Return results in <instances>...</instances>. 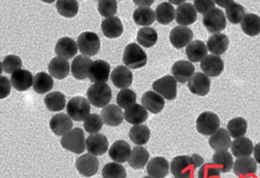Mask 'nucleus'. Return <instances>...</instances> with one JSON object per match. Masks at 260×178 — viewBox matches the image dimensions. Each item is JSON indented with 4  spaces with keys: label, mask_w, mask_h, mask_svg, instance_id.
Returning a JSON list of instances; mask_svg holds the SVG:
<instances>
[{
    "label": "nucleus",
    "mask_w": 260,
    "mask_h": 178,
    "mask_svg": "<svg viewBox=\"0 0 260 178\" xmlns=\"http://www.w3.org/2000/svg\"><path fill=\"white\" fill-rule=\"evenodd\" d=\"M203 163V158L197 154H193L191 156L180 155L173 158L170 164V170L175 177L193 175L194 170L202 167Z\"/></svg>",
    "instance_id": "nucleus-1"
},
{
    "label": "nucleus",
    "mask_w": 260,
    "mask_h": 178,
    "mask_svg": "<svg viewBox=\"0 0 260 178\" xmlns=\"http://www.w3.org/2000/svg\"><path fill=\"white\" fill-rule=\"evenodd\" d=\"M87 97L93 106L104 108L112 100V90L106 83L94 84L88 89Z\"/></svg>",
    "instance_id": "nucleus-2"
},
{
    "label": "nucleus",
    "mask_w": 260,
    "mask_h": 178,
    "mask_svg": "<svg viewBox=\"0 0 260 178\" xmlns=\"http://www.w3.org/2000/svg\"><path fill=\"white\" fill-rule=\"evenodd\" d=\"M123 62L128 68L137 69L147 64V56L138 44L132 43L124 49Z\"/></svg>",
    "instance_id": "nucleus-3"
},
{
    "label": "nucleus",
    "mask_w": 260,
    "mask_h": 178,
    "mask_svg": "<svg viewBox=\"0 0 260 178\" xmlns=\"http://www.w3.org/2000/svg\"><path fill=\"white\" fill-rule=\"evenodd\" d=\"M60 143L63 149L75 154H82L86 148L84 132L81 128H75L63 135Z\"/></svg>",
    "instance_id": "nucleus-4"
},
{
    "label": "nucleus",
    "mask_w": 260,
    "mask_h": 178,
    "mask_svg": "<svg viewBox=\"0 0 260 178\" xmlns=\"http://www.w3.org/2000/svg\"><path fill=\"white\" fill-rule=\"evenodd\" d=\"M220 121L218 116L214 113H202L196 120L198 132L204 135H212L220 129Z\"/></svg>",
    "instance_id": "nucleus-5"
},
{
    "label": "nucleus",
    "mask_w": 260,
    "mask_h": 178,
    "mask_svg": "<svg viewBox=\"0 0 260 178\" xmlns=\"http://www.w3.org/2000/svg\"><path fill=\"white\" fill-rule=\"evenodd\" d=\"M90 104L83 97H75L69 100L67 106L68 116L75 121H82L87 118L90 113Z\"/></svg>",
    "instance_id": "nucleus-6"
},
{
    "label": "nucleus",
    "mask_w": 260,
    "mask_h": 178,
    "mask_svg": "<svg viewBox=\"0 0 260 178\" xmlns=\"http://www.w3.org/2000/svg\"><path fill=\"white\" fill-rule=\"evenodd\" d=\"M77 44L80 51L85 56H93L100 52L101 42L93 32H84L79 36Z\"/></svg>",
    "instance_id": "nucleus-7"
},
{
    "label": "nucleus",
    "mask_w": 260,
    "mask_h": 178,
    "mask_svg": "<svg viewBox=\"0 0 260 178\" xmlns=\"http://www.w3.org/2000/svg\"><path fill=\"white\" fill-rule=\"evenodd\" d=\"M203 24L208 31L217 33L226 27V17L221 9L214 8L211 12L204 15Z\"/></svg>",
    "instance_id": "nucleus-8"
},
{
    "label": "nucleus",
    "mask_w": 260,
    "mask_h": 178,
    "mask_svg": "<svg viewBox=\"0 0 260 178\" xmlns=\"http://www.w3.org/2000/svg\"><path fill=\"white\" fill-rule=\"evenodd\" d=\"M153 88L167 100H173L177 95V81L173 76H166L155 81Z\"/></svg>",
    "instance_id": "nucleus-9"
},
{
    "label": "nucleus",
    "mask_w": 260,
    "mask_h": 178,
    "mask_svg": "<svg viewBox=\"0 0 260 178\" xmlns=\"http://www.w3.org/2000/svg\"><path fill=\"white\" fill-rule=\"evenodd\" d=\"M111 66L109 62L97 59L91 64L88 77L94 83H106L109 80Z\"/></svg>",
    "instance_id": "nucleus-10"
},
{
    "label": "nucleus",
    "mask_w": 260,
    "mask_h": 178,
    "mask_svg": "<svg viewBox=\"0 0 260 178\" xmlns=\"http://www.w3.org/2000/svg\"><path fill=\"white\" fill-rule=\"evenodd\" d=\"M76 167L80 174L86 177H90L96 174L100 168V161L92 154H86L77 158Z\"/></svg>",
    "instance_id": "nucleus-11"
},
{
    "label": "nucleus",
    "mask_w": 260,
    "mask_h": 178,
    "mask_svg": "<svg viewBox=\"0 0 260 178\" xmlns=\"http://www.w3.org/2000/svg\"><path fill=\"white\" fill-rule=\"evenodd\" d=\"M188 87L192 94L205 96L211 88V80L205 73H196L188 82Z\"/></svg>",
    "instance_id": "nucleus-12"
},
{
    "label": "nucleus",
    "mask_w": 260,
    "mask_h": 178,
    "mask_svg": "<svg viewBox=\"0 0 260 178\" xmlns=\"http://www.w3.org/2000/svg\"><path fill=\"white\" fill-rule=\"evenodd\" d=\"M192 30L185 26H177L170 32V40L173 47L181 49L188 45L192 41Z\"/></svg>",
    "instance_id": "nucleus-13"
},
{
    "label": "nucleus",
    "mask_w": 260,
    "mask_h": 178,
    "mask_svg": "<svg viewBox=\"0 0 260 178\" xmlns=\"http://www.w3.org/2000/svg\"><path fill=\"white\" fill-rule=\"evenodd\" d=\"M86 149L93 155H103L109 149L107 137L103 134H92L86 141Z\"/></svg>",
    "instance_id": "nucleus-14"
},
{
    "label": "nucleus",
    "mask_w": 260,
    "mask_h": 178,
    "mask_svg": "<svg viewBox=\"0 0 260 178\" xmlns=\"http://www.w3.org/2000/svg\"><path fill=\"white\" fill-rule=\"evenodd\" d=\"M224 64L219 56L208 55L201 62V68L209 77H217L223 72Z\"/></svg>",
    "instance_id": "nucleus-15"
},
{
    "label": "nucleus",
    "mask_w": 260,
    "mask_h": 178,
    "mask_svg": "<svg viewBox=\"0 0 260 178\" xmlns=\"http://www.w3.org/2000/svg\"><path fill=\"white\" fill-rule=\"evenodd\" d=\"M176 22L181 26L187 27L196 22L197 19V11L191 3H184L178 6L176 10Z\"/></svg>",
    "instance_id": "nucleus-16"
},
{
    "label": "nucleus",
    "mask_w": 260,
    "mask_h": 178,
    "mask_svg": "<svg viewBox=\"0 0 260 178\" xmlns=\"http://www.w3.org/2000/svg\"><path fill=\"white\" fill-rule=\"evenodd\" d=\"M111 80L116 88L126 89L133 82V74L127 67L118 65L112 71Z\"/></svg>",
    "instance_id": "nucleus-17"
},
{
    "label": "nucleus",
    "mask_w": 260,
    "mask_h": 178,
    "mask_svg": "<svg viewBox=\"0 0 260 178\" xmlns=\"http://www.w3.org/2000/svg\"><path fill=\"white\" fill-rule=\"evenodd\" d=\"M172 73L177 82L185 83L189 81L194 74V66L191 62L188 61H177L173 65Z\"/></svg>",
    "instance_id": "nucleus-18"
},
{
    "label": "nucleus",
    "mask_w": 260,
    "mask_h": 178,
    "mask_svg": "<svg viewBox=\"0 0 260 178\" xmlns=\"http://www.w3.org/2000/svg\"><path fill=\"white\" fill-rule=\"evenodd\" d=\"M170 164L162 157H155L149 161L147 166L148 174L153 178H165L169 173Z\"/></svg>",
    "instance_id": "nucleus-19"
},
{
    "label": "nucleus",
    "mask_w": 260,
    "mask_h": 178,
    "mask_svg": "<svg viewBox=\"0 0 260 178\" xmlns=\"http://www.w3.org/2000/svg\"><path fill=\"white\" fill-rule=\"evenodd\" d=\"M101 117L104 123L108 126H116L122 123L124 114L119 106L109 104L102 110Z\"/></svg>",
    "instance_id": "nucleus-20"
},
{
    "label": "nucleus",
    "mask_w": 260,
    "mask_h": 178,
    "mask_svg": "<svg viewBox=\"0 0 260 178\" xmlns=\"http://www.w3.org/2000/svg\"><path fill=\"white\" fill-rule=\"evenodd\" d=\"M132 150L131 146L127 141L124 140H118L115 141L111 146L109 155L113 161L116 162L124 163L128 161Z\"/></svg>",
    "instance_id": "nucleus-21"
},
{
    "label": "nucleus",
    "mask_w": 260,
    "mask_h": 178,
    "mask_svg": "<svg viewBox=\"0 0 260 178\" xmlns=\"http://www.w3.org/2000/svg\"><path fill=\"white\" fill-rule=\"evenodd\" d=\"M50 127L57 135H65L71 132L73 122L65 114H57L51 118Z\"/></svg>",
    "instance_id": "nucleus-22"
},
{
    "label": "nucleus",
    "mask_w": 260,
    "mask_h": 178,
    "mask_svg": "<svg viewBox=\"0 0 260 178\" xmlns=\"http://www.w3.org/2000/svg\"><path fill=\"white\" fill-rule=\"evenodd\" d=\"M33 82L34 78L28 70H18L11 76L12 85L19 91H25L31 88Z\"/></svg>",
    "instance_id": "nucleus-23"
},
{
    "label": "nucleus",
    "mask_w": 260,
    "mask_h": 178,
    "mask_svg": "<svg viewBox=\"0 0 260 178\" xmlns=\"http://www.w3.org/2000/svg\"><path fill=\"white\" fill-rule=\"evenodd\" d=\"M209 145L216 152L228 151L232 145L229 132L223 128L219 129L210 137Z\"/></svg>",
    "instance_id": "nucleus-24"
},
{
    "label": "nucleus",
    "mask_w": 260,
    "mask_h": 178,
    "mask_svg": "<svg viewBox=\"0 0 260 178\" xmlns=\"http://www.w3.org/2000/svg\"><path fill=\"white\" fill-rule=\"evenodd\" d=\"M92 60L87 56L80 55L74 58L71 65L73 76L79 80H84L88 77Z\"/></svg>",
    "instance_id": "nucleus-25"
},
{
    "label": "nucleus",
    "mask_w": 260,
    "mask_h": 178,
    "mask_svg": "<svg viewBox=\"0 0 260 178\" xmlns=\"http://www.w3.org/2000/svg\"><path fill=\"white\" fill-rule=\"evenodd\" d=\"M229 39L224 33H214L210 37L207 42V47L210 53L216 56L222 55L228 50Z\"/></svg>",
    "instance_id": "nucleus-26"
},
{
    "label": "nucleus",
    "mask_w": 260,
    "mask_h": 178,
    "mask_svg": "<svg viewBox=\"0 0 260 178\" xmlns=\"http://www.w3.org/2000/svg\"><path fill=\"white\" fill-rule=\"evenodd\" d=\"M141 102L144 108L153 114H158L160 112L165 105L164 97L160 94L152 91L144 93Z\"/></svg>",
    "instance_id": "nucleus-27"
},
{
    "label": "nucleus",
    "mask_w": 260,
    "mask_h": 178,
    "mask_svg": "<svg viewBox=\"0 0 260 178\" xmlns=\"http://www.w3.org/2000/svg\"><path fill=\"white\" fill-rule=\"evenodd\" d=\"M78 51L77 43L71 38L64 37L60 38L55 47V52L59 57L71 59Z\"/></svg>",
    "instance_id": "nucleus-28"
},
{
    "label": "nucleus",
    "mask_w": 260,
    "mask_h": 178,
    "mask_svg": "<svg viewBox=\"0 0 260 178\" xmlns=\"http://www.w3.org/2000/svg\"><path fill=\"white\" fill-rule=\"evenodd\" d=\"M187 57L191 62H202L208 56V47L203 41L196 40L191 41L185 49Z\"/></svg>",
    "instance_id": "nucleus-29"
},
{
    "label": "nucleus",
    "mask_w": 260,
    "mask_h": 178,
    "mask_svg": "<svg viewBox=\"0 0 260 178\" xmlns=\"http://www.w3.org/2000/svg\"><path fill=\"white\" fill-rule=\"evenodd\" d=\"M253 150L252 141L246 137L236 138L231 145L233 155L237 158L249 157L252 155Z\"/></svg>",
    "instance_id": "nucleus-30"
},
{
    "label": "nucleus",
    "mask_w": 260,
    "mask_h": 178,
    "mask_svg": "<svg viewBox=\"0 0 260 178\" xmlns=\"http://www.w3.org/2000/svg\"><path fill=\"white\" fill-rule=\"evenodd\" d=\"M48 71L51 76L57 79H65L70 73V63L68 59L62 57L54 58L48 65Z\"/></svg>",
    "instance_id": "nucleus-31"
},
{
    "label": "nucleus",
    "mask_w": 260,
    "mask_h": 178,
    "mask_svg": "<svg viewBox=\"0 0 260 178\" xmlns=\"http://www.w3.org/2000/svg\"><path fill=\"white\" fill-rule=\"evenodd\" d=\"M124 118L131 124L141 125L148 118V113L145 108L135 103L125 110Z\"/></svg>",
    "instance_id": "nucleus-32"
},
{
    "label": "nucleus",
    "mask_w": 260,
    "mask_h": 178,
    "mask_svg": "<svg viewBox=\"0 0 260 178\" xmlns=\"http://www.w3.org/2000/svg\"><path fill=\"white\" fill-rule=\"evenodd\" d=\"M102 30L106 38H116L122 34L124 27L118 17H111L102 22Z\"/></svg>",
    "instance_id": "nucleus-33"
},
{
    "label": "nucleus",
    "mask_w": 260,
    "mask_h": 178,
    "mask_svg": "<svg viewBox=\"0 0 260 178\" xmlns=\"http://www.w3.org/2000/svg\"><path fill=\"white\" fill-rule=\"evenodd\" d=\"M234 172L237 176L254 174L257 170L256 161L251 158H237L234 164Z\"/></svg>",
    "instance_id": "nucleus-34"
},
{
    "label": "nucleus",
    "mask_w": 260,
    "mask_h": 178,
    "mask_svg": "<svg viewBox=\"0 0 260 178\" xmlns=\"http://www.w3.org/2000/svg\"><path fill=\"white\" fill-rule=\"evenodd\" d=\"M150 158V154L145 148L142 146H135L132 150L128 164L132 168L142 169L147 164Z\"/></svg>",
    "instance_id": "nucleus-35"
},
{
    "label": "nucleus",
    "mask_w": 260,
    "mask_h": 178,
    "mask_svg": "<svg viewBox=\"0 0 260 178\" xmlns=\"http://www.w3.org/2000/svg\"><path fill=\"white\" fill-rule=\"evenodd\" d=\"M156 19L162 24H168L176 18V10L174 6L168 2L161 3L156 8Z\"/></svg>",
    "instance_id": "nucleus-36"
},
{
    "label": "nucleus",
    "mask_w": 260,
    "mask_h": 178,
    "mask_svg": "<svg viewBox=\"0 0 260 178\" xmlns=\"http://www.w3.org/2000/svg\"><path fill=\"white\" fill-rule=\"evenodd\" d=\"M241 27L248 36L254 37L259 34L260 17L255 14H247L242 21Z\"/></svg>",
    "instance_id": "nucleus-37"
},
{
    "label": "nucleus",
    "mask_w": 260,
    "mask_h": 178,
    "mask_svg": "<svg viewBox=\"0 0 260 178\" xmlns=\"http://www.w3.org/2000/svg\"><path fill=\"white\" fill-rule=\"evenodd\" d=\"M53 86H54V80L48 73H39L35 76L33 88L38 94H45L51 91Z\"/></svg>",
    "instance_id": "nucleus-38"
},
{
    "label": "nucleus",
    "mask_w": 260,
    "mask_h": 178,
    "mask_svg": "<svg viewBox=\"0 0 260 178\" xmlns=\"http://www.w3.org/2000/svg\"><path fill=\"white\" fill-rule=\"evenodd\" d=\"M129 137L135 144L139 145V146L147 144V141L150 139V129L146 125H136L130 129Z\"/></svg>",
    "instance_id": "nucleus-39"
},
{
    "label": "nucleus",
    "mask_w": 260,
    "mask_h": 178,
    "mask_svg": "<svg viewBox=\"0 0 260 178\" xmlns=\"http://www.w3.org/2000/svg\"><path fill=\"white\" fill-rule=\"evenodd\" d=\"M213 164L220 169L221 173H226L234 167L232 155L228 151L217 152L213 155Z\"/></svg>",
    "instance_id": "nucleus-40"
},
{
    "label": "nucleus",
    "mask_w": 260,
    "mask_h": 178,
    "mask_svg": "<svg viewBox=\"0 0 260 178\" xmlns=\"http://www.w3.org/2000/svg\"><path fill=\"white\" fill-rule=\"evenodd\" d=\"M133 18L135 23L141 26L150 25L156 19L153 9L145 6L138 8L134 12Z\"/></svg>",
    "instance_id": "nucleus-41"
},
{
    "label": "nucleus",
    "mask_w": 260,
    "mask_h": 178,
    "mask_svg": "<svg viewBox=\"0 0 260 178\" xmlns=\"http://www.w3.org/2000/svg\"><path fill=\"white\" fill-rule=\"evenodd\" d=\"M228 132L234 138L244 137L247 131V122L243 117H237L228 122L226 126Z\"/></svg>",
    "instance_id": "nucleus-42"
},
{
    "label": "nucleus",
    "mask_w": 260,
    "mask_h": 178,
    "mask_svg": "<svg viewBox=\"0 0 260 178\" xmlns=\"http://www.w3.org/2000/svg\"><path fill=\"white\" fill-rule=\"evenodd\" d=\"M45 103L47 108L51 111H60L66 106V98L63 93L59 91L49 93L45 97Z\"/></svg>",
    "instance_id": "nucleus-43"
},
{
    "label": "nucleus",
    "mask_w": 260,
    "mask_h": 178,
    "mask_svg": "<svg viewBox=\"0 0 260 178\" xmlns=\"http://www.w3.org/2000/svg\"><path fill=\"white\" fill-rule=\"evenodd\" d=\"M56 7L59 14L65 18H74L78 13L79 3L76 0H58Z\"/></svg>",
    "instance_id": "nucleus-44"
},
{
    "label": "nucleus",
    "mask_w": 260,
    "mask_h": 178,
    "mask_svg": "<svg viewBox=\"0 0 260 178\" xmlns=\"http://www.w3.org/2000/svg\"><path fill=\"white\" fill-rule=\"evenodd\" d=\"M158 39L157 32L152 27H143L138 33V43L143 47L150 48L156 44Z\"/></svg>",
    "instance_id": "nucleus-45"
},
{
    "label": "nucleus",
    "mask_w": 260,
    "mask_h": 178,
    "mask_svg": "<svg viewBox=\"0 0 260 178\" xmlns=\"http://www.w3.org/2000/svg\"><path fill=\"white\" fill-rule=\"evenodd\" d=\"M226 18L229 20L230 22L232 24H237L242 22L246 12H245L244 8L241 5L231 1L230 4L226 8Z\"/></svg>",
    "instance_id": "nucleus-46"
},
{
    "label": "nucleus",
    "mask_w": 260,
    "mask_h": 178,
    "mask_svg": "<svg viewBox=\"0 0 260 178\" xmlns=\"http://www.w3.org/2000/svg\"><path fill=\"white\" fill-rule=\"evenodd\" d=\"M103 178H126L125 168L121 164L112 162L106 164L102 171Z\"/></svg>",
    "instance_id": "nucleus-47"
},
{
    "label": "nucleus",
    "mask_w": 260,
    "mask_h": 178,
    "mask_svg": "<svg viewBox=\"0 0 260 178\" xmlns=\"http://www.w3.org/2000/svg\"><path fill=\"white\" fill-rule=\"evenodd\" d=\"M136 100V93L128 88L121 90L117 95V103L124 109H127L132 105L135 104Z\"/></svg>",
    "instance_id": "nucleus-48"
},
{
    "label": "nucleus",
    "mask_w": 260,
    "mask_h": 178,
    "mask_svg": "<svg viewBox=\"0 0 260 178\" xmlns=\"http://www.w3.org/2000/svg\"><path fill=\"white\" fill-rule=\"evenodd\" d=\"M103 120L99 114H92L88 116L87 118L84 120L83 126L86 132L91 135L97 133L101 130L103 127Z\"/></svg>",
    "instance_id": "nucleus-49"
},
{
    "label": "nucleus",
    "mask_w": 260,
    "mask_h": 178,
    "mask_svg": "<svg viewBox=\"0 0 260 178\" xmlns=\"http://www.w3.org/2000/svg\"><path fill=\"white\" fill-rule=\"evenodd\" d=\"M22 61L20 57L16 55H9L3 61V71L8 74L14 73L22 68Z\"/></svg>",
    "instance_id": "nucleus-50"
},
{
    "label": "nucleus",
    "mask_w": 260,
    "mask_h": 178,
    "mask_svg": "<svg viewBox=\"0 0 260 178\" xmlns=\"http://www.w3.org/2000/svg\"><path fill=\"white\" fill-rule=\"evenodd\" d=\"M98 10L102 16L111 18L116 14L118 3L115 0H100L98 3Z\"/></svg>",
    "instance_id": "nucleus-51"
},
{
    "label": "nucleus",
    "mask_w": 260,
    "mask_h": 178,
    "mask_svg": "<svg viewBox=\"0 0 260 178\" xmlns=\"http://www.w3.org/2000/svg\"><path fill=\"white\" fill-rule=\"evenodd\" d=\"M220 169L213 163L204 164L199 169L198 173L199 178H219L220 176Z\"/></svg>",
    "instance_id": "nucleus-52"
},
{
    "label": "nucleus",
    "mask_w": 260,
    "mask_h": 178,
    "mask_svg": "<svg viewBox=\"0 0 260 178\" xmlns=\"http://www.w3.org/2000/svg\"><path fill=\"white\" fill-rule=\"evenodd\" d=\"M194 7L198 12L205 15L215 8V3L211 0H194Z\"/></svg>",
    "instance_id": "nucleus-53"
},
{
    "label": "nucleus",
    "mask_w": 260,
    "mask_h": 178,
    "mask_svg": "<svg viewBox=\"0 0 260 178\" xmlns=\"http://www.w3.org/2000/svg\"><path fill=\"white\" fill-rule=\"evenodd\" d=\"M11 91V84L10 80L5 76H2L0 78V98L4 99L8 97Z\"/></svg>",
    "instance_id": "nucleus-54"
},
{
    "label": "nucleus",
    "mask_w": 260,
    "mask_h": 178,
    "mask_svg": "<svg viewBox=\"0 0 260 178\" xmlns=\"http://www.w3.org/2000/svg\"><path fill=\"white\" fill-rule=\"evenodd\" d=\"M253 155L255 161L260 164V143L255 145L254 147Z\"/></svg>",
    "instance_id": "nucleus-55"
},
{
    "label": "nucleus",
    "mask_w": 260,
    "mask_h": 178,
    "mask_svg": "<svg viewBox=\"0 0 260 178\" xmlns=\"http://www.w3.org/2000/svg\"><path fill=\"white\" fill-rule=\"evenodd\" d=\"M231 0H222V1H217L215 2V3H217L218 6H220V7L225 8L226 9V6L230 4Z\"/></svg>",
    "instance_id": "nucleus-56"
},
{
    "label": "nucleus",
    "mask_w": 260,
    "mask_h": 178,
    "mask_svg": "<svg viewBox=\"0 0 260 178\" xmlns=\"http://www.w3.org/2000/svg\"><path fill=\"white\" fill-rule=\"evenodd\" d=\"M175 178H193V175H185V176H179Z\"/></svg>",
    "instance_id": "nucleus-57"
},
{
    "label": "nucleus",
    "mask_w": 260,
    "mask_h": 178,
    "mask_svg": "<svg viewBox=\"0 0 260 178\" xmlns=\"http://www.w3.org/2000/svg\"><path fill=\"white\" fill-rule=\"evenodd\" d=\"M144 178H153L152 176H144Z\"/></svg>",
    "instance_id": "nucleus-58"
}]
</instances>
